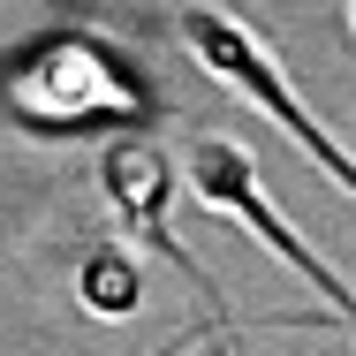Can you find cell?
Segmentation results:
<instances>
[{
  "instance_id": "cell-6",
  "label": "cell",
  "mask_w": 356,
  "mask_h": 356,
  "mask_svg": "<svg viewBox=\"0 0 356 356\" xmlns=\"http://www.w3.org/2000/svg\"><path fill=\"white\" fill-rule=\"evenodd\" d=\"M349 23H356V0H349Z\"/></svg>"
},
{
  "instance_id": "cell-2",
  "label": "cell",
  "mask_w": 356,
  "mask_h": 356,
  "mask_svg": "<svg viewBox=\"0 0 356 356\" xmlns=\"http://www.w3.org/2000/svg\"><path fill=\"white\" fill-rule=\"evenodd\" d=\"M182 38H190V54H197V61H205V69H213L227 91H243L250 106H266V114L281 122L288 137H296V144H303V152H311V159H318V167H326V175H334V182H341V190L356 197V159H349V152H341L334 137H326V129H318L303 106H296L288 76L266 61L258 31H250L235 8H190V15H182Z\"/></svg>"
},
{
  "instance_id": "cell-1",
  "label": "cell",
  "mask_w": 356,
  "mask_h": 356,
  "mask_svg": "<svg viewBox=\"0 0 356 356\" xmlns=\"http://www.w3.org/2000/svg\"><path fill=\"white\" fill-rule=\"evenodd\" d=\"M0 106L23 129H106V122H137L144 114L122 61L83 31H61V38L31 46L15 61V76L0 83Z\"/></svg>"
},
{
  "instance_id": "cell-3",
  "label": "cell",
  "mask_w": 356,
  "mask_h": 356,
  "mask_svg": "<svg viewBox=\"0 0 356 356\" xmlns=\"http://www.w3.org/2000/svg\"><path fill=\"white\" fill-rule=\"evenodd\" d=\"M190 190H197V197H205L220 220L250 227V235H258L273 258H288L303 281H311L326 303H334V311H341V318H349V334H356V296L341 288V273H326V266H318V250H311L296 227H281V213L266 205L258 167H250V152H243V144H220V137H213V144H197V152H190Z\"/></svg>"
},
{
  "instance_id": "cell-4",
  "label": "cell",
  "mask_w": 356,
  "mask_h": 356,
  "mask_svg": "<svg viewBox=\"0 0 356 356\" xmlns=\"http://www.w3.org/2000/svg\"><path fill=\"white\" fill-rule=\"evenodd\" d=\"M99 190H106V205L137 227L144 243H159V250H175L167 243V197H175V167H167V152L152 137H114L99 152Z\"/></svg>"
},
{
  "instance_id": "cell-5",
  "label": "cell",
  "mask_w": 356,
  "mask_h": 356,
  "mask_svg": "<svg viewBox=\"0 0 356 356\" xmlns=\"http://www.w3.org/2000/svg\"><path fill=\"white\" fill-rule=\"evenodd\" d=\"M76 296H83V311H99V318H129L137 311V266L122 258V250H99V258H83V273H76Z\"/></svg>"
}]
</instances>
